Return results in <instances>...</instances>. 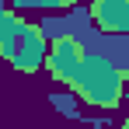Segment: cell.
Here are the masks:
<instances>
[{
	"label": "cell",
	"mask_w": 129,
	"mask_h": 129,
	"mask_svg": "<svg viewBox=\"0 0 129 129\" xmlns=\"http://www.w3.org/2000/svg\"><path fill=\"white\" fill-rule=\"evenodd\" d=\"M0 52L18 73H35L49 59V42L35 21H24L7 7L0 14Z\"/></svg>",
	"instance_id": "cell-1"
},
{
	"label": "cell",
	"mask_w": 129,
	"mask_h": 129,
	"mask_svg": "<svg viewBox=\"0 0 129 129\" xmlns=\"http://www.w3.org/2000/svg\"><path fill=\"white\" fill-rule=\"evenodd\" d=\"M70 87L77 91V98H80L84 105L115 108L122 101V91H126V73L112 63V59L87 52L84 63L77 66V73L70 77Z\"/></svg>",
	"instance_id": "cell-2"
},
{
	"label": "cell",
	"mask_w": 129,
	"mask_h": 129,
	"mask_svg": "<svg viewBox=\"0 0 129 129\" xmlns=\"http://www.w3.org/2000/svg\"><path fill=\"white\" fill-rule=\"evenodd\" d=\"M84 45L77 42L73 35H63V39H56V42L49 45V59H45V70L56 77V80H63L70 84V77L77 73V66L84 63Z\"/></svg>",
	"instance_id": "cell-3"
},
{
	"label": "cell",
	"mask_w": 129,
	"mask_h": 129,
	"mask_svg": "<svg viewBox=\"0 0 129 129\" xmlns=\"http://www.w3.org/2000/svg\"><path fill=\"white\" fill-rule=\"evenodd\" d=\"M91 18L101 31L126 35L129 28V0H94L91 4Z\"/></svg>",
	"instance_id": "cell-4"
},
{
	"label": "cell",
	"mask_w": 129,
	"mask_h": 129,
	"mask_svg": "<svg viewBox=\"0 0 129 129\" xmlns=\"http://www.w3.org/2000/svg\"><path fill=\"white\" fill-rule=\"evenodd\" d=\"M14 7H70L73 0H11Z\"/></svg>",
	"instance_id": "cell-5"
},
{
	"label": "cell",
	"mask_w": 129,
	"mask_h": 129,
	"mask_svg": "<svg viewBox=\"0 0 129 129\" xmlns=\"http://www.w3.org/2000/svg\"><path fill=\"white\" fill-rule=\"evenodd\" d=\"M122 129H129V119H126V122H122Z\"/></svg>",
	"instance_id": "cell-6"
},
{
	"label": "cell",
	"mask_w": 129,
	"mask_h": 129,
	"mask_svg": "<svg viewBox=\"0 0 129 129\" xmlns=\"http://www.w3.org/2000/svg\"><path fill=\"white\" fill-rule=\"evenodd\" d=\"M126 35H129V28H126Z\"/></svg>",
	"instance_id": "cell-7"
}]
</instances>
